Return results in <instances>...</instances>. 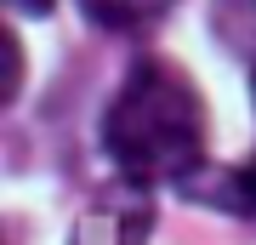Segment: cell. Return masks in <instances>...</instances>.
Here are the masks:
<instances>
[{
  "label": "cell",
  "mask_w": 256,
  "mask_h": 245,
  "mask_svg": "<svg viewBox=\"0 0 256 245\" xmlns=\"http://www.w3.org/2000/svg\"><path fill=\"white\" fill-rule=\"evenodd\" d=\"M80 6H86V18L102 23V29H148V23H160L176 0H80Z\"/></svg>",
  "instance_id": "3"
},
{
  "label": "cell",
  "mask_w": 256,
  "mask_h": 245,
  "mask_svg": "<svg viewBox=\"0 0 256 245\" xmlns=\"http://www.w3.org/2000/svg\"><path fill=\"white\" fill-rule=\"evenodd\" d=\"M102 148L131 182H194L205 160V103L171 63H137L102 114Z\"/></svg>",
  "instance_id": "1"
},
{
  "label": "cell",
  "mask_w": 256,
  "mask_h": 245,
  "mask_svg": "<svg viewBox=\"0 0 256 245\" xmlns=\"http://www.w3.org/2000/svg\"><path fill=\"white\" fill-rule=\"evenodd\" d=\"M12 6L28 12V18H46V12H52V0H12Z\"/></svg>",
  "instance_id": "5"
},
{
  "label": "cell",
  "mask_w": 256,
  "mask_h": 245,
  "mask_svg": "<svg viewBox=\"0 0 256 245\" xmlns=\"http://www.w3.org/2000/svg\"><path fill=\"white\" fill-rule=\"evenodd\" d=\"M210 29H216V40L245 63L250 91H256V0H216V6H210Z\"/></svg>",
  "instance_id": "2"
},
{
  "label": "cell",
  "mask_w": 256,
  "mask_h": 245,
  "mask_svg": "<svg viewBox=\"0 0 256 245\" xmlns=\"http://www.w3.org/2000/svg\"><path fill=\"white\" fill-rule=\"evenodd\" d=\"M222 182H228V200H234L239 211H256V160L239 165V171H228Z\"/></svg>",
  "instance_id": "4"
}]
</instances>
